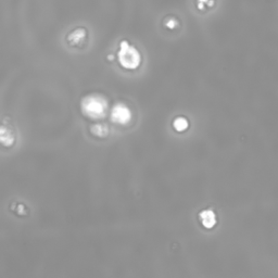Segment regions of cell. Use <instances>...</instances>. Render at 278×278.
Returning a JSON list of instances; mask_svg holds the SVG:
<instances>
[{"label":"cell","mask_w":278,"mask_h":278,"mask_svg":"<svg viewBox=\"0 0 278 278\" xmlns=\"http://www.w3.org/2000/svg\"><path fill=\"white\" fill-rule=\"evenodd\" d=\"M117 60H119L120 66L123 69L133 71L140 66L141 55L137 50V48L134 47L127 40H122L120 42L119 51H117Z\"/></svg>","instance_id":"cell-2"},{"label":"cell","mask_w":278,"mask_h":278,"mask_svg":"<svg viewBox=\"0 0 278 278\" xmlns=\"http://www.w3.org/2000/svg\"><path fill=\"white\" fill-rule=\"evenodd\" d=\"M6 137H8V145L7 147L9 146H11L12 143L14 142V136H13V134L11 133V131H10V128H7L6 126H2V130H1V140H3V139H6Z\"/></svg>","instance_id":"cell-9"},{"label":"cell","mask_w":278,"mask_h":278,"mask_svg":"<svg viewBox=\"0 0 278 278\" xmlns=\"http://www.w3.org/2000/svg\"><path fill=\"white\" fill-rule=\"evenodd\" d=\"M108 109V103L104 97L98 94L85 96L81 101L82 113L92 120L103 119Z\"/></svg>","instance_id":"cell-1"},{"label":"cell","mask_w":278,"mask_h":278,"mask_svg":"<svg viewBox=\"0 0 278 278\" xmlns=\"http://www.w3.org/2000/svg\"><path fill=\"white\" fill-rule=\"evenodd\" d=\"M215 0H197V7L201 11H205L207 9L214 7Z\"/></svg>","instance_id":"cell-10"},{"label":"cell","mask_w":278,"mask_h":278,"mask_svg":"<svg viewBox=\"0 0 278 278\" xmlns=\"http://www.w3.org/2000/svg\"><path fill=\"white\" fill-rule=\"evenodd\" d=\"M90 133L92 135L98 138H105L109 135V127L108 125L103 124V123H97V124H94L90 127Z\"/></svg>","instance_id":"cell-6"},{"label":"cell","mask_w":278,"mask_h":278,"mask_svg":"<svg viewBox=\"0 0 278 278\" xmlns=\"http://www.w3.org/2000/svg\"><path fill=\"white\" fill-rule=\"evenodd\" d=\"M199 222L201 225L206 229H212L214 228L217 224V217L215 212L211 210V208H206L199 213Z\"/></svg>","instance_id":"cell-5"},{"label":"cell","mask_w":278,"mask_h":278,"mask_svg":"<svg viewBox=\"0 0 278 278\" xmlns=\"http://www.w3.org/2000/svg\"><path fill=\"white\" fill-rule=\"evenodd\" d=\"M189 127V122L184 116H178L173 121V128L177 133H184Z\"/></svg>","instance_id":"cell-7"},{"label":"cell","mask_w":278,"mask_h":278,"mask_svg":"<svg viewBox=\"0 0 278 278\" xmlns=\"http://www.w3.org/2000/svg\"><path fill=\"white\" fill-rule=\"evenodd\" d=\"M164 26L171 31L176 30L179 28V21L173 15H169V17L164 19Z\"/></svg>","instance_id":"cell-8"},{"label":"cell","mask_w":278,"mask_h":278,"mask_svg":"<svg viewBox=\"0 0 278 278\" xmlns=\"http://www.w3.org/2000/svg\"><path fill=\"white\" fill-rule=\"evenodd\" d=\"M88 33L84 28H78L68 35V42L72 47H83L87 41Z\"/></svg>","instance_id":"cell-4"},{"label":"cell","mask_w":278,"mask_h":278,"mask_svg":"<svg viewBox=\"0 0 278 278\" xmlns=\"http://www.w3.org/2000/svg\"><path fill=\"white\" fill-rule=\"evenodd\" d=\"M132 120V111L124 104H116L111 110V121L117 125H127Z\"/></svg>","instance_id":"cell-3"}]
</instances>
